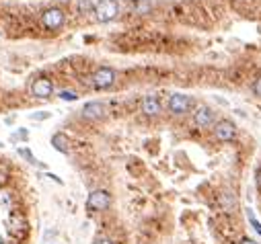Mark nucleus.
Instances as JSON below:
<instances>
[{"label": "nucleus", "mask_w": 261, "mask_h": 244, "mask_svg": "<svg viewBox=\"0 0 261 244\" xmlns=\"http://www.w3.org/2000/svg\"><path fill=\"white\" fill-rule=\"evenodd\" d=\"M39 23L46 31L56 33L66 25V13H64V9H60V7H50L39 15Z\"/></svg>", "instance_id": "1"}, {"label": "nucleus", "mask_w": 261, "mask_h": 244, "mask_svg": "<svg viewBox=\"0 0 261 244\" xmlns=\"http://www.w3.org/2000/svg\"><path fill=\"white\" fill-rule=\"evenodd\" d=\"M115 82H117V72L109 68V66H99L89 78V84L95 91H109L111 86H115Z\"/></svg>", "instance_id": "2"}, {"label": "nucleus", "mask_w": 261, "mask_h": 244, "mask_svg": "<svg viewBox=\"0 0 261 244\" xmlns=\"http://www.w3.org/2000/svg\"><path fill=\"white\" fill-rule=\"evenodd\" d=\"M195 107V101L193 97L185 95V93H173L167 101V111L171 115H175V117H181V115H187L189 111H193Z\"/></svg>", "instance_id": "3"}, {"label": "nucleus", "mask_w": 261, "mask_h": 244, "mask_svg": "<svg viewBox=\"0 0 261 244\" xmlns=\"http://www.w3.org/2000/svg\"><path fill=\"white\" fill-rule=\"evenodd\" d=\"M93 17L97 23H111L119 17V5L117 0H99L93 7Z\"/></svg>", "instance_id": "4"}, {"label": "nucleus", "mask_w": 261, "mask_h": 244, "mask_svg": "<svg viewBox=\"0 0 261 244\" xmlns=\"http://www.w3.org/2000/svg\"><path fill=\"white\" fill-rule=\"evenodd\" d=\"M111 207V195L105 189H95L86 197V211L89 213H103Z\"/></svg>", "instance_id": "5"}, {"label": "nucleus", "mask_w": 261, "mask_h": 244, "mask_svg": "<svg viewBox=\"0 0 261 244\" xmlns=\"http://www.w3.org/2000/svg\"><path fill=\"white\" fill-rule=\"evenodd\" d=\"M212 134L214 138L218 140L220 144H228V142H234L236 140V125L230 121V119H220L212 125Z\"/></svg>", "instance_id": "6"}, {"label": "nucleus", "mask_w": 261, "mask_h": 244, "mask_svg": "<svg viewBox=\"0 0 261 244\" xmlns=\"http://www.w3.org/2000/svg\"><path fill=\"white\" fill-rule=\"evenodd\" d=\"M29 93L31 97L35 99H41V101H46V99H52L54 93H56V86H54V80L48 78V76H39L31 82L29 86Z\"/></svg>", "instance_id": "7"}, {"label": "nucleus", "mask_w": 261, "mask_h": 244, "mask_svg": "<svg viewBox=\"0 0 261 244\" xmlns=\"http://www.w3.org/2000/svg\"><path fill=\"white\" fill-rule=\"evenodd\" d=\"M107 113H109V109H107V105L101 103V101H89V103H86V105L80 109V117H82L84 121H91V123L105 119Z\"/></svg>", "instance_id": "8"}, {"label": "nucleus", "mask_w": 261, "mask_h": 244, "mask_svg": "<svg viewBox=\"0 0 261 244\" xmlns=\"http://www.w3.org/2000/svg\"><path fill=\"white\" fill-rule=\"evenodd\" d=\"M193 125L200 129H212V125L216 123V113L214 109L208 105H198L193 109V117H191Z\"/></svg>", "instance_id": "9"}, {"label": "nucleus", "mask_w": 261, "mask_h": 244, "mask_svg": "<svg viewBox=\"0 0 261 244\" xmlns=\"http://www.w3.org/2000/svg\"><path fill=\"white\" fill-rule=\"evenodd\" d=\"M140 111H142V115L144 117H159L161 113H163V103H161V99L159 97H155V95H146L144 99H142V103H140Z\"/></svg>", "instance_id": "10"}, {"label": "nucleus", "mask_w": 261, "mask_h": 244, "mask_svg": "<svg viewBox=\"0 0 261 244\" xmlns=\"http://www.w3.org/2000/svg\"><path fill=\"white\" fill-rule=\"evenodd\" d=\"M9 230L13 236H23L29 232V224H27V217L23 213H19V211H13L11 217H9Z\"/></svg>", "instance_id": "11"}, {"label": "nucleus", "mask_w": 261, "mask_h": 244, "mask_svg": "<svg viewBox=\"0 0 261 244\" xmlns=\"http://www.w3.org/2000/svg\"><path fill=\"white\" fill-rule=\"evenodd\" d=\"M52 146H54V150H58L62 154H68L70 152V140H68V136L66 134H60V131L52 136Z\"/></svg>", "instance_id": "12"}, {"label": "nucleus", "mask_w": 261, "mask_h": 244, "mask_svg": "<svg viewBox=\"0 0 261 244\" xmlns=\"http://www.w3.org/2000/svg\"><path fill=\"white\" fill-rule=\"evenodd\" d=\"M58 99L66 101V103H74V101H78V93L70 91V88H62V91H58Z\"/></svg>", "instance_id": "13"}, {"label": "nucleus", "mask_w": 261, "mask_h": 244, "mask_svg": "<svg viewBox=\"0 0 261 244\" xmlns=\"http://www.w3.org/2000/svg\"><path fill=\"white\" fill-rule=\"evenodd\" d=\"M93 3H91V0H78V13L80 15H93Z\"/></svg>", "instance_id": "14"}, {"label": "nucleus", "mask_w": 261, "mask_h": 244, "mask_svg": "<svg viewBox=\"0 0 261 244\" xmlns=\"http://www.w3.org/2000/svg\"><path fill=\"white\" fill-rule=\"evenodd\" d=\"M19 154L23 156L27 162H31V164H37V166H41V162L39 160H35V156L31 154V150H27V148H19Z\"/></svg>", "instance_id": "15"}, {"label": "nucleus", "mask_w": 261, "mask_h": 244, "mask_svg": "<svg viewBox=\"0 0 261 244\" xmlns=\"http://www.w3.org/2000/svg\"><path fill=\"white\" fill-rule=\"evenodd\" d=\"M134 11H136L138 15H144V13L150 11V5L146 3V0H134Z\"/></svg>", "instance_id": "16"}, {"label": "nucleus", "mask_w": 261, "mask_h": 244, "mask_svg": "<svg viewBox=\"0 0 261 244\" xmlns=\"http://www.w3.org/2000/svg\"><path fill=\"white\" fill-rule=\"evenodd\" d=\"M247 211H249L247 215H249V224H251V228H253V230H255L259 236H261V221H259V219L253 215V213H251V209H247Z\"/></svg>", "instance_id": "17"}, {"label": "nucleus", "mask_w": 261, "mask_h": 244, "mask_svg": "<svg viewBox=\"0 0 261 244\" xmlns=\"http://www.w3.org/2000/svg\"><path fill=\"white\" fill-rule=\"evenodd\" d=\"M251 93H253L255 97H259V99H261V76L253 80V84H251Z\"/></svg>", "instance_id": "18"}, {"label": "nucleus", "mask_w": 261, "mask_h": 244, "mask_svg": "<svg viewBox=\"0 0 261 244\" xmlns=\"http://www.w3.org/2000/svg\"><path fill=\"white\" fill-rule=\"evenodd\" d=\"M9 185V172L5 168H0V187H7Z\"/></svg>", "instance_id": "19"}, {"label": "nucleus", "mask_w": 261, "mask_h": 244, "mask_svg": "<svg viewBox=\"0 0 261 244\" xmlns=\"http://www.w3.org/2000/svg\"><path fill=\"white\" fill-rule=\"evenodd\" d=\"M93 244H115V242H113L109 236H97Z\"/></svg>", "instance_id": "20"}, {"label": "nucleus", "mask_w": 261, "mask_h": 244, "mask_svg": "<svg viewBox=\"0 0 261 244\" xmlns=\"http://www.w3.org/2000/svg\"><path fill=\"white\" fill-rule=\"evenodd\" d=\"M52 113H48V111H39V113H33L31 119H50Z\"/></svg>", "instance_id": "21"}, {"label": "nucleus", "mask_w": 261, "mask_h": 244, "mask_svg": "<svg viewBox=\"0 0 261 244\" xmlns=\"http://www.w3.org/2000/svg\"><path fill=\"white\" fill-rule=\"evenodd\" d=\"M46 176H48V179H52V181H54L56 185H64V181L60 179V176H58V174H52V172H48Z\"/></svg>", "instance_id": "22"}, {"label": "nucleus", "mask_w": 261, "mask_h": 244, "mask_svg": "<svg viewBox=\"0 0 261 244\" xmlns=\"http://www.w3.org/2000/svg\"><path fill=\"white\" fill-rule=\"evenodd\" d=\"M255 187H257L259 191H261V168H259V170L255 172Z\"/></svg>", "instance_id": "23"}, {"label": "nucleus", "mask_w": 261, "mask_h": 244, "mask_svg": "<svg viewBox=\"0 0 261 244\" xmlns=\"http://www.w3.org/2000/svg\"><path fill=\"white\" fill-rule=\"evenodd\" d=\"M238 244H257V240H251V238H241Z\"/></svg>", "instance_id": "24"}, {"label": "nucleus", "mask_w": 261, "mask_h": 244, "mask_svg": "<svg viewBox=\"0 0 261 244\" xmlns=\"http://www.w3.org/2000/svg\"><path fill=\"white\" fill-rule=\"evenodd\" d=\"M0 244H7V242H0Z\"/></svg>", "instance_id": "25"}, {"label": "nucleus", "mask_w": 261, "mask_h": 244, "mask_svg": "<svg viewBox=\"0 0 261 244\" xmlns=\"http://www.w3.org/2000/svg\"><path fill=\"white\" fill-rule=\"evenodd\" d=\"M0 148H3V144H0Z\"/></svg>", "instance_id": "26"}]
</instances>
